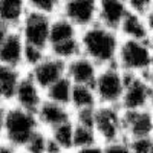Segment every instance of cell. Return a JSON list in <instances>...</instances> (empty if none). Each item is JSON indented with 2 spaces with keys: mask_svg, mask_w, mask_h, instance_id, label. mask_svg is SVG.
<instances>
[{
  "mask_svg": "<svg viewBox=\"0 0 153 153\" xmlns=\"http://www.w3.org/2000/svg\"><path fill=\"white\" fill-rule=\"evenodd\" d=\"M104 153H132L129 139L121 138V139H117V141L106 143L104 144Z\"/></svg>",
  "mask_w": 153,
  "mask_h": 153,
  "instance_id": "f1b7e54d",
  "label": "cell"
},
{
  "mask_svg": "<svg viewBox=\"0 0 153 153\" xmlns=\"http://www.w3.org/2000/svg\"><path fill=\"white\" fill-rule=\"evenodd\" d=\"M72 153H104V144L103 143H95V144L86 146V147L75 149Z\"/></svg>",
  "mask_w": 153,
  "mask_h": 153,
  "instance_id": "4dcf8cb0",
  "label": "cell"
},
{
  "mask_svg": "<svg viewBox=\"0 0 153 153\" xmlns=\"http://www.w3.org/2000/svg\"><path fill=\"white\" fill-rule=\"evenodd\" d=\"M127 12H129V9H127L124 0H98L97 23L109 29L118 31Z\"/></svg>",
  "mask_w": 153,
  "mask_h": 153,
  "instance_id": "5bb4252c",
  "label": "cell"
},
{
  "mask_svg": "<svg viewBox=\"0 0 153 153\" xmlns=\"http://www.w3.org/2000/svg\"><path fill=\"white\" fill-rule=\"evenodd\" d=\"M14 29V28H11L8 26V25H5L3 22H0V46L3 45V42L6 40V37L9 35V32Z\"/></svg>",
  "mask_w": 153,
  "mask_h": 153,
  "instance_id": "d6a6232c",
  "label": "cell"
},
{
  "mask_svg": "<svg viewBox=\"0 0 153 153\" xmlns=\"http://www.w3.org/2000/svg\"><path fill=\"white\" fill-rule=\"evenodd\" d=\"M95 132L103 144L124 136L123 109L120 106H98L95 110Z\"/></svg>",
  "mask_w": 153,
  "mask_h": 153,
  "instance_id": "8992f818",
  "label": "cell"
},
{
  "mask_svg": "<svg viewBox=\"0 0 153 153\" xmlns=\"http://www.w3.org/2000/svg\"><path fill=\"white\" fill-rule=\"evenodd\" d=\"M68 20H71L80 31L97 23L98 0H71L65 2L61 12Z\"/></svg>",
  "mask_w": 153,
  "mask_h": 153,
  "instance_id": "ba28073f",
  "label": "cell"
},
{
  "mask_svg": "<svg viewBox=\"0 0 153 153\" xmlns=\"http://www.w3.org/2000/svg\"><path fill=\"white\" fill-rule=\"evenodd\" d=\"M74 130H75V124H74V120H71L68 123L57 126L55 129L49 130V136L58 144V147L65 153H72L74 152Z\"/></svg>",
  "mask_w": 153,
  "mask_h": 153,
  "instance_id": "603a6c76",
  "label": "cell"
},
{
  "mask_svg": "<svg viewBox=\"0 0 153 153\" xmlns=\"http://www.w3.org/2000/svg\"><path fill=\"white\" fill-rule=\"evenodd\" d=\"M149 153H153V138H152V146H150V152Z\"/></svg>",
  "mask_w": 153,
  "mask_h": 153,
  "instance_id": "8d00e7d4",
  "label": "cell"
},
{
  "mask_svg": "<svg viewBox=\"0 0 153 153\" xmlns=\"http://www.w3.org/2000/svg\"><path fill=\"white\" fill-rule=\"evenodd\" d=\"M144 20H146V23H147L149 32L152 34V32H153V8L147 12V14H144Z\"/></svg>",
  "mask_w": 153,
  "mask_h": 153,
  "instance_id": "836d02e7",
  "label": "cell"
},
{
  "mask_svg": "<svg viewBox=\"0 0 153 153\" xmlns=\"http://www.w3.org/2000/svg\"><path fill=\"white\" fill-rule=\"evenodd\" d=\"M126 5L130 12L144 16L153 8V0H126Z\"/></svg>",
  "mask_w": 153,
  "mask_h": 153,
  "instance_id": "83f0119b",
  "label": "cell"
},
{
  "mask_svg": "<svg viewBox=\"0 0 153 153\" xmlns=\"http://www.w3.org/2000/svg\"><path fill=\"white\" fill-rule=\"evenodd\" d=\"M40 129L42 127L37 120L35 112H29L11 104L6 110L5 130L2 139L12 147H16L17 150H23V147L32 138V135Z\"/></svg>",
  "mask_w": 153,
  "mask_h": 153,
  "instance_id": "7a4b0ae2",
  "label": "cell"
},
{
  "mask_svg": "<svg viewBox=\"0 0 153 153\" xmlns=\"http://www.w3.org/2000/svg\"><path fill=\"white\" fill-rule=\"evenodd\" d=\"M26 72L45 91L51 84H54L55 81H58L60 78H63L66 75V63L55 58L54 55H51L48 52V55L37 66H34L32 69H29Z\"/></svg>",
  "mask_w": 153,
  "mask_h": 153,
  "instance_id": "30bf717a",
  "label": "cell"
},
{
  "mask_svg": "<svg viewBox=\"0 0 153 153\" xmlns=\"http://www.w3.org/2000/svg\"><path fill=\"white\" fill-rule=\"evenodd\" d=\"M78 35H80V29L63 14H57L52 17L51 29H49V46L66 40H72V38H76Z\"/></svg>",
  "mask_w": 153,
  "mask_h": 153,
  "instance_id": "e0dca14e",
  "label": "cell"
},
{
  "mask_svg": "<svg viewBox=\"0 0 153 153\" xmlns=\"http://www.w3.org/2000/svg\"><path fill=\"white\" fill-rule=\"evenodd\" d=\"M115 65L126 74L146 75L153 66V54L147 45V40L121 38Z\"/></svg>",
  "mask_w": 153,
  "mask_h": 153,
  "instance_id": "3957f363",
  "label": "cell"
},
{
  "mask_svg": "<svg viewBox=\"0 0 153 153\" xmlns=\"http://www.w3.org/2000/svg\"><path fill=\"white\" fill-rule=\"evenodd\" d=\"M121 37L118 31L109 29L100 23L80 31L81 54L95 61L100 68L115 65Z\"/></svg>",
  "mask_w": 153,
  "mask_h": 153,
  "instance_id": "6da1fadb",
  "label": "cell"
},
{
  "mask_svg": "<svg viewBox=\"0 0 153 153\" xmlns=\"http://www.w3.org/2000/svg\"><path fill=\"white\" fill-rule=\"evenodd\" d=\"M0 143H2V139H0Z\"/></svg>",
  "mask_w": 153,
  "mask_h": 153,
  "instance_id": "60d3db41",
  "label": "cell"
},
{
  "mask_svg": "<svg viewBox=\"0 0 153 153\" xmlns=\"http://www.w3.org/2000/svg\"><path fill=\"white\" fill-rule=\"evenodd\" d=\"M144 76H146V80H147V83H149V86H150V89H152V92H153V66H152V69H150Z\"/></svg>",
  "mask_w": 153,
  "mask_h": 153,
  "instance_id": "e575fe53",
  "label": "cell"
},
{
  "mask_svg": "<svg viewBox=\"0 0 153 153\" xmlns=\"http://www.w3.org/2000/svg\"><path fill=\"white\" fill-rule=\"evenodd\" d=\"M98 72L100 66L83 54L66 63V76L72 81V84L94 86Z\"/></svg>",
  "mask_w": 153,
  "mask_h": 153,
  "instance_id": "4fadbf2b",
  "label": "cell"
},
{
  "mask_svg": "<svg viewBox=\"0 0 153 153\" xmlns=\"http://www.w3.org/2000/svg\"><path fill=\"white\" fill-rule=\"evenodd\" d=\"M100 106L94 86L87 84H74L72 95H71V110H86V109H97Z\"/></svg>",
  "mask_w": 153,
  "mask_h": 153,
  "instance_id": "d6986e66",
  "label": "cell"
},
{
  "mask_svg": "<svg viewBox=\"0 0 153 153\" xmlns=\"http://www.w3.org/2000/svg\"><path fill=\"white\" fill-rule=\"evenodd\" d=\"M43 101H45V91L25 71L19 84H17L16 94H14V98H12L11 104L19 106V107H22L25 110H29V112H37V109L40 107V104Z\"/></svg>",
  "mask_w": 153,
  "mask_h": 153,
  "instance_id": "9c48e42d",
  "label": "cell"
},
{
  "mask_svg": "<svg viewBox=\"0 0 153 153\" xmlns=\"http://www.w3.org/2000/svg\"><path fill=\"white\" fill-rule=\"evenodd\" d=\"M124 2H126V0H124Z\"/></svg>",
  "mask_w": 153,
  "mask_h": 153,
  "instance_id": "b9f144b4",
  "label": "cell"
},
{
  "mask_svg": "<svg viewBox=\"0 0 153 153\" xmlns=\"http://www.w3.org/2000/svg\"><path fill=\"white\" fill-rule=\"evenodd\" d=\"M126 87V72L117 65L100 68V72L94 83L100 106H120Z\"/></svg>",
  "mask_w": 153,
  "mask_h": 153,
  "instance_id": "277c9868",
  "label": "cell"
},
{
  "mask_svg": "<svg viewBox=\"0 0 153 153\" xmlns=\"http://www.w3.org/2000/svg\"><path fill=\"white\" fill-rule=\"evenodd\" d=\"M147 45H149V48H150V51H152V54H153V32L149 35V38H147Z\"/></svg>",
  "mask_w": 153,
  "mask_h": 153,
  "instance_id": "d590c367",
  "label": "cell"
},
{
  "mask_svg": "<svg viewBox=\"0 0 153 153\" xmlns=\"http://www.w3.org/2000/svg\"><path fill=\"white\" fill-rule=\"evenodd\" d=\"M150 109H152V110H153V101H152V107H150Z\"/></svg>",
  "mask_w": 153,
  "mask_h": 153,
  "instance_id": "f35d334b",
  "label": "cell"
},
{
  "mask_svg": "<svg viewBox=\"0 0 153 153\" xmlns=\"http://www.w3.org/2000/svg\"><path fill=\"white\" fill-rule=\"evenodd\" d=\"M6 110H8V106H6L5 103H0V139L3 138L5 120H6Z\"/></svg>",
  "mask_w": 153,
  "mask_h": 153,
  "instance_id": "1f68e13d",
  "label": "cell"
},
{
  "mask_svg": "<svg viewBox=\"0 0 153 153\" xmlns=\"http://www.w3.org/2000/svg\"><path fill=\"white\" fill-rule=\"evenodd\" d=\"M118 34L121 38H126V40H147L150 35L144 16L135 14L130 11L127 12L124 20L121 22Z\"/></svg>",
  "mask_w": 153,
  "mask_h": 153,
  "instance_id": "2e32d148",
  "label": "cell"
},
{
  "mask_svg": "<svg viewBox=\"0 0 153 153\" xmlns=\"http://www.w3.org/2000/svg\"><path fill=\"white\" fill-rule=\"evenodd\" d=\"M65 2H71V0H63V3H65Z\"/></svg>",
  "mask_w": 153,
  "mask_h": 153,
  "instance_id": "74e56055",
  "label": "cell"
},
{
  "mask_svg": "<svg viewBox=\"0 0 153 153\" xmlns=\"http://www.w3.org/2000/svg\"><path fill=\"white\" fill-rule=\"evenodd\" d=\"M23 52L25 42L19 29H12L3 45L0 46V65L23 69Z\"/></svg>",
  "mask_w": 153,
  "mask_h": 153,
  "instance_id": "9a60e30c",
  "label": "cell"
},
{
  "mask_svg": "<svg viewBox=\"0 0 153 153\" xmlns=\"http://www.w3.org/2000/svg\"><path fill=\"white\" fill-rule=\"evenodd\" d=\"M48 55V49L37 48L32 45L25 43V52H23V69L29 71L34 66H37L45 57Z\"/></svg>",
  "mask_w": 153,
  "mask_h": 153,
  "instance_id": "484cf974",
  "label": "cell"
},
{
  "mask_svg": "<svg viewBox=\"0 0 153 153\" xmlns=\"http://www.w3.org/2000/svg\"><path fill=\"white\" fill-rule=\"evenodd\" d=\"M26 0H0V22L17 29L28 12Z\"/></svg>",
  "mask_w": 153,
  "mask_h": 153,
  "instance_id": "ac0fdd59",
  "label": "cell"
},
{
  "mask_svg": "<svg viewBox=\"0 0 153 153\" xmlns=\"http://www.w3.org/2000/svg\"><path fill=\"white\" fill-rule=\"evenodd\" d=\"M22 153H26V152H22Z\"/></svg>",
  "mask_w": 153,
  "mask_h": 153,
  "instance_id": "ab89813d",
  "label": "cell"
},
{
  "mask_svg": "<svg viewBox=\"0 0 153 153\" xmlns=\"http://www.w3.org/2000/svg\"><path fill=\"white\" fill-rule=\"evenodd\" d=\"M95 143H101L98 139L97 132H95V127L75 124V130H74V150L80 149V147H86V146L95 144Z\"/></svg>",
  "mask_w": 153,
  "mask_h": 153,
  "instance_id": "cb8c5ba5",
  "label": "cell"
},
{
  "mask_svg": "<svg viewBox=\"0 0 153 153\" xmlns=\"http://www.w3.org/2000/svg\"><path fill=\"white\" fill-rule=\"evenodd\" d=\"M48 52L51 55H54L55 58L61 60V61H71L75 57L81 55V45H80V35L76 38H72V40H66L61 43H55L51 45L48 48Z\"/></svg>",
  "mask_w": 153,
  "mask_h": 153,
  "instance_id": "7402d4cb",
  "label": "cell"
},
{
  "mask_svg": "<svg viewBox=\"0 0 153 153\" xmlns=\"http://www.w3.org/2000/svg\"><path fill=\"white\" fill-rule=\"evenodd\" d=\"M52 17L40 14L35 11H28L22 23L19 25V32L26 45L37 48H49V29Z\"/></svg>",
  "mask_w": 153,
  "mask_h": 153,
  "instance_id": "52a82bcc",
  "label": "cell"
},
{
  "mask_svg": "<svg viewBox=\"0 0 153 153\" xmlns=\"http://www.w3.org/2000/svg\"><path fill=\"white\" fill-rule=\"evenodd\" d=\"M123 123H124V136L127 139L133 138H150L153 136V110H123Z\"/></svg>",
  "mask_w": 153,
  "mask_h": 153,
  "instance_id": "8fae6325",
  "label": "cell"
},
{
  "mask_svg": "<svg viewBox=\"0 0 153 153\" xmlns=\"http://www.w3.org/2000/svg\"><path fill=\"white\" fill-rule=\"evenodd\" d=\"M152 138H133L129 139L130 144V150L132 153H149L150 152V146H152Z\"/></svg>",
  "mask_w": 153,
  "mask_h": 153,
  "instance_id": "f546056e",
  "label": "cell"
},
{
  "mask_svg": "<svg viewBox=\"0 0 153 153\" xmlns=\"http://www.w3.org/2000/svg\"><path fill=\"white\" fill-rule=\"evenodd\" d=\"M22 75V69L0 65V92H2L3 103H12V98H14Z\"/></svg>",
  "mask_w": 153,
  "mask_h": 153,
  "instance_id": "ffe728a7",
  "label": "cell"
},
{
  "mask_svg": "<svg viewBox=\"0 0 153 153\" xmlns=\"http://www.w3.org/2000/svg\"><path fill=\"white\" fill-rule=\"evenodd\" d=\"M28 2V9L35 11L40 14L54 17L61 12L63 8V0H26Z\"/></svg>",
  "mask_w": 153,
  "mask_h": 153,
  "instance_id": "d4e9b609",
  "label": "cell"
},
{
  "mask_svg": "<svg viewBox=\"0 0 153 153\" xmlns=\"http://www.w3.org/2000/svg\"><path fill=\"white\" fill-rule=\"evenodd\" d=\"M72 81L65 75L63 78H60L58 81H55L54 84H51L48 89H45V98L54 103L68 106L71 104V95H72Z\"/></svg>",
  "mask_w": 153,
  "mask_h": 153,
  "instance_id": "44dd1931",
  "label": "cell"
},
{
  "mask_svg": "<svg viewBox=\"0 0 153 153\" xmlns=\"http://www.w3.org/2000/svg\"><path fill=\"white\" fill-rule=\"evenodd\" d=\"M35 115H37L38 123H40V127L48 130V132L55 129L57 126H60L63 123L71 121L72 117H74L71 107L54 103V101H49L46 98L40 104V107L37 109Z\"/></svg>",
  "mask_w": 153,
  "mask_h": 153,
  "instance_id": "7c38bea8",
  "label": "cell"
},
{
  "mask_svg": "<svg viewBox=\"0 0 153 153\" xmlns=\"http://www.w3.org/2000/svg\"><path fill=\"white\" fill-rule=\"evenodd\" d=\"M153 92L144 75L126 74V87L120 107L124 112L144 110L152 107Z\"/></svg>",
  "mask_w": 153,
  "mask_h": 153,
  "instance_id": "5b68a950",
  "label": "cell"
},
{
  "mask_svg": "<svg viewBox=\"0 0 153 153\" xmlns=\"http://www.w3.org/2000/svg\"><path fill=\"white\" fill-rule=\"evenodd\" d=\"M48 139H49L48 130H45V129L37 130L32 135V138L26 143V146L23 147L22 152H26V153H46Z\"/></svg>",
  "mask_w": 153,
  "mask_h": 153,
  "instance_id": "4316f807",
  "label": "cell"
}]
</instances>
